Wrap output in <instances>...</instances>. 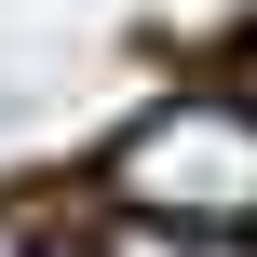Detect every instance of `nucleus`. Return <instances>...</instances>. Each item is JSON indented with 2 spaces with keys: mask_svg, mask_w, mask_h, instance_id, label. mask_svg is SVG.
Instances as JSON below:
<instances>
[{
  "mask_svg": "<svg viewBox=\"0 0 257 257\" xmlns=\"http://www.w3.org/2000/svg\"><path fill=\"white\" fill-rule=\"evenodd\" d=\"M108 203L149 217V230L244 244V230H257V108H230V95H176V108H149V122L108 149Z\"/></svg>",
  "mask_w": 257,
  "mask_h": 257,
  "instance_id": "obj_1",
  "label": "nucleus"
},
{
  "mask_svg": "<svg viewBox=\"0 0 257 257\" xmlns=\"http://www.w3.org/2000/svg\"><path fill=\"white\" fill-rule=\"evenodd\" d=\"M0 257H41V244H27V230H14V217H0Z\"/></svg>",
  "mask_w": 257,
  "mask_h": 257,
  "instance_id": "obj_2",
  "label": "nucleus"
}]
</instances>
